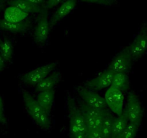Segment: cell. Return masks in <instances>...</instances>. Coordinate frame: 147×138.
Returning <instances> with one entry per match:
<instances>
[{"label": "cell", "mask_w": 147, "mask_h": 138, "mask_svg": "<svg viewBox=\"0 0 147 138\" xmlns=\"http://www.w3.org/2000/svg\"><path fill=\"white\" fill-rule=\"evenodd\" d=\"M115 117L114 116V114H113L110 110L106 112L101 127L100 129L103 138L112 137L113 127V122Z\"/></svg>", "instance_id": "17"}, {"label": "cell", "mask_w": 147, "mask_h": 138, "mask_svg": "<svg viewBox=\"0 0 147 138\" xmlns=\"http://www.w3.org/2000/svg\"><path fill=\"white\" fill-rule=\"evenodd\" d=\"M46 12V11H45V12H43L40 15L33 32L34 40L38 46L42 47L46 46L47 43L51 29L50 20Z\"/></svg>", "instance_id": "7"}, {"label": "cell", "mask_w": 147, "mask_h": 138, "mask_svg": "<svg viewBox=\"0 0 147 138\" xmlns=\"http://www.w3.org/2000/svg\"><path fill=\"white\" fill-rule=\"evenodd\" d=\"M77 91L80 96V100L88 106L102 111L108 109L105 98L97 93V91L83 86L78 87Z\"/></svg>", "instance_id": "5"}, {"label": "cell", "mask_w": 147, "mask_h": 138, "mask_svg": "<svg viewBox=\"0 0 147 138\" xmlns=\"http://www.w3.org/2000/svg\"><path fill=\"white\" fill-rule=\"evenodd\" d=\"M82 1L88 3L98 4L102 5H112L115 0H82Z\"/></svg>", "instance_id": "23"}, {"label": "cell", "mask_w": 147, "mask_h": 138, "mask_svg": "<svg viewBox=\"0 0 147 138\" xmlns=\"http://www.w3.org/2000/svg\"><path fill=\"white\" fill-rule=\"evenodd\" d=\"M29 14L15 7L9 6L5 11L4 19L11 22H23L28 19Z\"/></svg>", "instance_id": "14"}, {"label": "cell", "mask_w": 147, "mask_h": 138, "mask_svg": "<svg viewBox=\"0 0 147 138\" xmlns=\"http://www.w3.org/2000/svg\"><path fill=\"white\" fill-rule=\"evenodd\" d=\"M133 60L141 58L147 51V22L136 36L133 43L128 46Z\"/></svg>", "instance_id": "8"}, {"label": "cell", "mask_w": 147, "mask_h": 138, "mask_svg": "<svg viewBox=\"0 0 147 138\" xmlns=\"http://www.w3.org/2000/svg\"><path fill=\"white\" fill-rule=\"evenodd\" d=\"M76 6H77L76 0H65L64 2H62L59 7L56 9V12L50 20L51 27L61 20L64 19L66 17H67L75 9Z\"/></svg>", "instance_id": "11"}, {"label": "cell", "mask_w": 147, "mask_h": 138, "mask_svg": "<svg viewBox=\"0 0 147 138\" xmlns=\"http://www.w3.org/2000/svg\"><path fill=\"white\" fill-rule=\"evenodd\" d=\"M25 111L37 126L44 131H49L52 127L51 115H49L39 105L30 93L25 89L21 91Z\"/></svg>", "instance_id": "1"}, {"label": "cell", "mask_w": 147, "mask_h": 138, "mask_svg": "<svg viewBox=\"0 0 147 138\" xmlns=\"http://www.w3.org/2000/svg\"><path fill=\"white\" fill-rule=\"evenodd\" d=\"M6 64H7L6 62L5 61V60H4L3 58H2V56H0V73L3 71L4 68H5V65Z\"/></svg>", "instance_id": "26"}, {"label": "cell", "mask_w": 147, "mask_h": 138, "mask_svg": "<svg viewBox=\"0 0 147 138\" xmlns=\"http://www.w3.org/2000/svg\"><path fill=\"white\" fill-rule=\"evenodd\" d=\"M24 1L29 2V3L32 4V5H36V6L43 7L46 0H24Z\"/></svg>", "instance_id": "25"}, {"label": "cell", "mask_w": 147, "mask_h": 138, "mask_svg": "<svg viewBox=\"0 0 147 138\" xmlns=\"http://www.w3.org/2000/svg\"><path fill=\"white\" fill-rule=\"evenodd\" d=\"M58 62L54 61L38 66L29 72L22 74L20 78L21 81L28 86H35L48 76L52 74L56 70Z\"/></svg>", "instance_id": "3"}, {"label": "cell", "mask_w": 147, "mask_h": 138, "mask_svg": "<svg viewBox=\"0 0 147 138\" xmlns=\"http://www.w3.org/2000/svg\"><path fill=\"white\" fill-rule=\"evenodd\" d=\"M30 25L28 22H11L2 19L1 21V27L5 30L12 33H24L29 29Z\"/></svg>", "instance_id": "15"}, {"label": "cell", "mask_w": 147, "mask_h": 138, "mask_svg": "<svg viewBox=\"0 0 147 138\" xmlns=\"http://www.w3.org/2000/svg\"><path fill=\"white\" fill-rule=\"evenodd\" d=\"M35 99L41 107L51 115L55 102V89L43 91L37 94Z\"/></svg>", "instance_id": "12"}, {"label": "cell", "mask_w": 147, "mask_h": 138, "mask_svg": "<svg viewBox=\"0 0 147 138\" xmlns=\"http://www.w3.org/2000/svg\"><path fill=\"white\" fill-rule=\"evenodd\" d=\"M115 73L107 68L102 71L95 78L87 81L84 86L94 91L103 90L111 86Z\"/></svg>", "instance_id": "10"}, {"label": "cell", "mask_w": 147, "mask_h": 138, "mask_svg": "<svg viewBox=\"0 0 147 138\" xmlns=\"http://www.w3.org/2000/svg\"><path fill=\"white\" fill-rule=\"evenodd\" d=\"M14 46L9 39H4L0 41V56L5 60L6 63L12 61L13 57Z\"/></svg>", "instance_id": "19"}, {"label": "cell", "mask_w": 147, "mask_h": 138, "mask_svg": "<svg viewBox=\"0 0 147 138\" xmlns=\"http://www.w3.org/2000/svg\"><path fill=\"white\" fill-rule=\"evenodd\" d=\"M66 109L69 121V133L71 138H86L87 129L84 115L77 101L69 96L66 100Z\"/></svg>", "instance_id": "2"}, {"label": "cell", "mask_w": 147, "mask_h": 138, "mask_svg": "<svg viewBox=\"0 0 147 138\" xmlns=\"http://www.w3.org/2000/svg\"><path fill=\"white\" fill-rule=\"evenodd\" d=\"M86 138H103L100 130H94L89 132Z\"/></svg>", "instance_id": "24"}, {"label": "cell", "mask_w": 147, "mask_h": 138, "mask_svg": "<svg viewBox=\"0 0 147 138\" xmlns=\"http://www.w3.org/2000/svg\"><path fill=\"white\" fill-rule=\"evenodd\" d=\"M111 86L125 92L129 87V78H128V73H115L114 74Z\"/></svg>", "instance_id": "18"}, {"label": "cell", "mask_w": 147, "mask_h": 138, "mask_svg": "<svg viewBox=\"0 0 147 138\" xmlns=\"http://www.w3.org/2000/svg\"><path fill=\"white\" fill-rule=\"evenodd\" d=\"M128 122L140 125L144 115V109L138 95L134 91L129 93L126 107L124 109Z\"/></svg>", "instance_id": "6"}, {"label": "cell", "mask_w": 147, "mask_h": 138, "mask_svg": "<svg viewBox=\"0 0 147 138\" xmlns=\"http://www.w3.org/2000/svg\"><path fill=\"white\" fill-rule=\"evenodd\" d=\"M0 27H1V19H0Z\"/></svg>", "instance_id": "28"}, {"label": "cell", "mask_w": 147, "mask_h": 138, "mask_svg": "<svg viewBox=\"0 0 147 138\" xmlns=\"http://www.w3.org/2000/svg\"><path fill=\"white\" fill-rule=\"evenodd\" d=\"M133 59L131 58V54L129 52L128 46L121 50L116 56L111 61L107 68L110 69L113 72L119 73V72H125L128 73L131 68V63Z\"/></svg>", "instance_id": "9"}, {"label": "cell", "mask_w": 147, "mask_h": 138, "mask_svg": "<svg viewBox=\"0 0 147 138\" xmlns=\"http://www.w3.org/2000/svg\"><path fill=\"white\" fill-rule=\"evenodd\" d=\"M62 76L60 71L55 70L52 74L48 76L43 81L35 86V91L37 92H41L43 91L55 89L56 86L61 81Z\"/></svg>", "instance_id": "13"}, {"label": "cell", "mask_w": 147, "mask_h": 138, "mask_svg": "<svg viewBox=\"0 0 147 138\" xmlns=\"http://www.w3.org/2000/svg\"><path fill=\"white\" fill-rule=\"evenodd\" d=\"M64 1L65 0H46L43 7L45 11H47L49 9H51L56 7L59 4L61 3L62 2H64Z\"/></svg>", "instance_id": "22"}, {"label": "cell", "mask_w": 147, "mask_h": 138, "mask_svg": "<svg viewBox=\"0 0 147 138\" xmlns=\"http://www.w3.org/2000/svg\"><path fill=\"white\" fill-rule=\"evenodd\" d=\"M128 123L129 122H128V119L125 113V111L121 116L115 117V119H114L113 134L111 138H121Z\"/></svg>", "instance_id": "16"}, {"label": "cell", "mask_w": 147, "mask_h": 138, "mask_svg": "<svg viewBox=\"0 0 147 138\" xmlns=\"http://www.w3.org/2000/svg\"><path fill=\"white\" fill-rule=\"evenodd\" d=\"M0 107L2 108H4V102H3V99L2 98V96L0 94Z\"/></svg>", "instance_id": "27"}, {"label": "cell", "mask_w": 147, "mask_h": 138, "mask_svg": "<svg viewBox=\"0 0 147 138\" xmlns=\"http://www.w3.org/2000/svg\"><path fill=\"white\" fill-rule=\"evenodd\" d=\"M105 101L107 108L116 116H121L124 112L125 92L110 86L105 94Z\"/></svg>", "instance_id": "4"}, {"label": "cell", "mask_w": 147, "mask_h": 138, "mask_svg": "<svg viewBox=\"0 0 147 138\" xmlns=\"http://www.w3.org/2000/svg\"><path fill=\"white\" fill-rule=\"evenodd\" d=\"M9 5L18 8L20 10L23 11L29 15L40 12L42 8V7L32 5L29 2H25L24 0H12L9 2Z\"/></svg>", "instance_id": "20"}, {"label": "cell", "mask_w": 147, "mask_h": 138, "mask_svg": "<svg viewBox=\"0 0 147 138\" xmlns=\"http://www.w3.org/2000/svg\"><path fill=\"white\" fill-rule=\"evenodd\" d=\"M140 125L129 122L121 138H136Z\"/></svg>", "instance_id": "21"}]
</instances>
